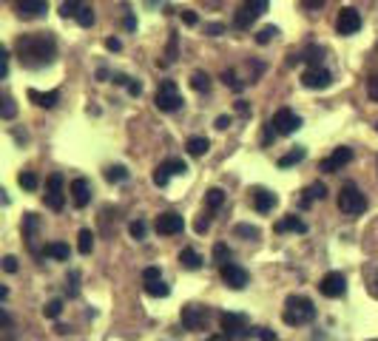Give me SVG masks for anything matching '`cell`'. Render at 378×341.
Wrapping results in <instances>:
<instances>
[{"instance_id":"cell-56","label":"cell","mask_w":378,"mask_h":341,"mask_svg":"<svg viewBox=\"0 0 378 341\" xmlns=\"http://www.w3.org/2000/svg\"><path fill=\"white\" fill-rule=\"evenodd\" d=\"M114 83H117V86H128L131 77H125V74H114Z\"/></svg>"},{"instance_id":"cell-36","label":"cell","mask_w":378,"mask_h":341,"mask_svg":"<svg viewBox=\"0 0 378 341\" xmlns=\"http://www.w3.org/2000/svg\"><path fill=\"white\" fill-rule=\"evenodd\" d=\"M276 34H279L276 26H264V29H259V34H256V43H259V46H268Z\"/></svg>"},{"instance_id":"cell-30","label":"cell","mask_w":378,"mask_h":341,"mask_svg":"<svg viewBox=\"0 0 378 341\" xmlns=\"http://www.w3.org/2000/svg\"><path fill=\"white\" fill-rule=\"evenodd\" d=\"M191 88H194V91H199V94H202V91L207 94V91H211V77H207L205 71H194V77H191Z\"/></svg>"},{"instance_id":"cell-25","label":"cell","mask_w":378,"mask_h":341,"mask_svg":"<svg viewBox=\"0 0 378 341\" xmlns=\"http://www.w3.org/2000/svg\"><path fill=\"white\" fill-rule=\"evenodd\" d=\"M185 148H188V154H191V157H205L207 148H211V142H207V137H191L185 142Z\"/></svg>"},{"instance_id":"cell-31","label":"cell","mask_w":378,"mask_h":341,"mask_svg":"<svg viewBox=\"0 0 378 341\" xmlns=\"http://www.w3.org/2000/svg\"><path fill=\"white\" fill-rule=\"evenodd\" d=\"M231 256H234V253H231V248H228L225 242H216V244H214V262L219 264V268H222V264H228Z\"/></svg>"},{"instance_id":"cell-50","label":"cell","mask_w":378,"mask_h":341,"mask_svg":"<svg viewBox=\"0 0 378 341\" xmlns=\"http://www.w3.org/2000/svg\"><path fill=\"white\" fill-rule=\"evenodd\" d=\"M182 23H185V26H197V23H199V17H197V12H191V9H185V12H182Z\"/></svg>"},{"instance_id":"cell-26","label":"cell","mask_w":378,"mask_h":341,"mask_svg":"<svg viewBox=\"0 0 378 341\" xmlns=\"http://www.w3.org/2000/svg\"><path fill=\"white\" fill-rule=\"evenodd\" d=\"M83 6H86V0H63V6H60V14L66 17H71V21H77V14L83 12Z\"/></svg>"},{"instance_id":"cell-21","label":"cell","mask_w":378,"mask_h":341,"mask_svg":"<svg viewBox=\"0 0 378 341\" xmlns=\"http://www.w3.org/2000/svg\"><path fill=\"white\" fill-rule=\"evenodd\" d=\"M23 236H26V244L32 253H40L37 251V216L34 214H26L23 216Z\"/></svg>"},{"instance_id":"cell-1","label":"cell","mask_w":378,"mask_h":341,"mask_svg":"<svg viewBox=\"0 0 378 341\" xmlns=\"http://www.w3.org/2000/svg\"><path fill=\"white\" fill-rule=\"evenodd\" d=\"M14 54L26 68H43L58 57V40L51 34H21L14 40Z\"/></svg>"},{"instance_id":"cell-19","label":"cell","mask_w":378,"mask_h":341,"mask_svg":"<svg viewBox=\"0 0 378 341\" xmlns=\"http://www.w3.org/2000/svg\"><path fill=\"white\" fill-rule=\"evenodd\" d=\"M29 100L40 108H54L60 103V91H37V88H29Z\"/></svg>"},{"instance_id":"cell-5","label":"cell","mask_w":378,"mask_h":341,"mask_svg":"<svg viewBox=\"0 0 378 341\" xmlns=\"http://www.w3.org/2000/svg\"><path fill=\"white\" fill-rule=\"evenodd\" d=\"M182 94L177 91V83L174 80H162L160 88H157V97H154V105L165 114H171V111H179L182 108Z\"/></svg>"},{"instance_id":"cell-11","label":"cell","mask_w":378,"mask_h":341,"mask_svg":"<svg viewBox=\"0 0 378 341\" xmlns=\"http://www.w3.org/2000/svg\"><path fill=\"white\" fill-rule=\"evenodd\" d=\"M358 29H362V14H358V9H353V6H344L342 12H338V17H336V31L350 37Z\"/></svg>"},{"instance_id":"cell-33","label":"cell","mask_w":378,"mask_h":341,"mask_svg":"<svg viewBox=\"0 0 378 341\" xmlns=\"http://www.w3.org/2000/svg\"><path fill=\"white\" fill-rule=\"evenodd\" d=\"M105 179L108 182H125L128 179V168L125 165H111V168H105Z\"/></svg>"},{"instance_id":"cell-20","label":"cell","mask_w":378,"mask_h":341,"mask_svg":"<svg viewBox=\"0 0 378 341\" xmlns=\"http://www.w3.org/2000/svg\"><path fill=\"white\" fill-rule=\"evenodd\" d=\"M276 233H288V231H296V233H305L307 231V225L301 222L296 214H288V216H281L279 222H276V227H273Z\"/></svg>"},{"instance_id":"cell-35","label":"cell","mask_w":378,"mask_h":341,"mask_svg":"<svg viewBox=\"0 0 378 341\" xmlns=\"http://www.w3.org/2000/svg\"><path fill=\"white\" fill-rule=\"evenodd\" d=\"M128 233H131V236H134L137 242H142V239H145V233H148V225H145L142 219H134V222H131V225H128Z\"/></svg>"},{"instance_id":"cell-32","label":"cell","mask_w":378,"mask_h":341,"mask_svg":"<svg viewBox=\"0 0 378 341\" xmlns=\"http://www.w3.org/2000/svg\"><path fill=\"white\" fill-rule=\"evenodd\" d=\"M205 202L211 211H219V207L225 205V191H219V188H211V191L205 194Z\"/></svg>"},{"instance_id":"cell-46","label":"cell","mask_w":378,"mask_h":341,"mask_svg":"<svg viewBox=\"0 0 378 341\" xmlns=\"http://www.w3.org/2000/svg\"><path fill=\"white\" fill-rule=\"evenodd\" d=\"M0 114H3V120H12L14 114H17V105H14L12 97H3V111H0Z\"/></svg>"},{"instance_id":"cell-52","label":"cell","mask_w":378,"mask_h":341,"mask_svg":"<svg viewBox=\"0 0 378 341\" xmlns=\"http://www.w3.org/2000/svg\"><path fill=\"white\" fill-rule=\"evenodd\" d=\"M3 270L6 273H17V259L14 256H3Z\"/></svg>"},{"instance_id":"cell-9","label":"cell","mask_w":378,"mask_h":341,"mask_svg":"<svg viewBox=\"0 0 378 341\" xmlns=\"http://www.w3.org/2000/svg\"><path fill=\"white\" fill-rule=\"evenodd\" d=\"M318 293L327 296V299H342L347 293V279H344V273H338V270L327 273L325 279L318 281Z\"/></svg>"},{"instance_id":"cell-12","label":"cell","mask_w":378,"mask_h":341,"mask_svg":"<svg viewBox=\"0 0 378 341\" xmlns=\"http://www.w3.org/2000/svg\"><path fill=\"white\" fill-rule=\"evenodd\" d=\"M301 83H305V88L325 91L333 83V74L327 68H321V66H310V68H305V74H301Z\"/></svg>"},{"instance_id":"cell-13","label":"cell","mask_w":378,"mask_h":341,"mask_svg":"<svg viewBox=\"0 0 378 341\" xmlns=\"http://www.w3.org/2000/svg\"><path fill=\"white\" fill-rule=\"evenodd\" d=\"M185 231V219L174 211H168V214H160L157 216V233L160 236H177Z\"/></svg>"},{"instance_id":"cell-55","label":"cell","mask_w":378,"mask_h":341,"mask_svg":"<svg viewBox=\"0 0 378 341\" xmlns=\"http://www.w3.org/2000/svg\"><path fill=\"white\" fill-rule=\"evenodd\" d=\"M205 31L216 37V34H222V31H225V26H222V23H207V26H205Z\"/></svg>"},{"instance_id":"cell-45","label":"cell","mask_w":378,"mask_h":341,"mask_svg":"<svg viewBox=\"0 0 378 341\" xmlns=\"http://www.w3.org/2000/svg\"><path fill=\"white\" fill-rule=\"evenodd\" d=\"M157 279H162V270H160V268H154V264L142 270V284H148V281H157Z\"/></svg>"},{"instance_id":"cell-51","label":"cell","mask_w":378,"mask_h":341,"mask_svg":"<svg viewBox=\"0 0 378 341\" xmlns=\"http://www.w3.org/2000/svg\"><path fill=\"white\" fill-rule=\"evenodd\" d=\"M125 88H128V94H131V97H140V94H142V83H140V80H131Z\"/></svg>"},{"instance_id":"cell-49","label":"cell","mask_w":378,"mask_h":341,"mask_svg":"<svg viewBox=\"0 0 378 341\" xmlns=\"http://www.w3.org/2000/svg\"><path fill=\"white\" fill-rule=\"evenodd\" d=\"M253 336H256V338H262V341H276V333H273V330H268V327H256V330H253Z\"/></svg>"},{"instance_id":"cell-4","label":"cell","mask_w":378,"mask_h":341,"mask_svg":"<svg viewBox=\"0 0 378 341\" xmlns=\"http://www.w3.org/2000/svg\"><path fill=\"white\" fill-rule=\"evenodd\" d=\"M219 325H222V336L228 341H244V338L253 336V330L248 327V318L242 313H222Z\"/></svg>"},{"instance_id":"cell-34","label":"cell","mask_w":378,"mask_h":341,"mask_svg":"<svg viewBox=\"0 0 378 341\" xmlns=\"http://www.w3.org/2000/svg\"><path fill=\"white\" fill-rule=\"evenodd\" d=\"M171 177H174V174H171V170H168V165H165V162H160V165L154 168V185H157V188H165Z\"/></svg>"},{"instance_id":"cell-16","label":"cell","mask_w":378,"mask_h":341,"mask_svg":"<svg viewBox=\"0 0 378 341\" xmlns=\"http://www.w3.org/2000/svg\"><path fill=\"white\" fill-rule=\"evenodd\" d=\"M68 194H71L74 207H86V205L91 202V185H88V179H86V177H77V179L71 182Z\"/></svg>"},{"instance_id":"cell-42","label":"cell","mask_w":378,"mask_h":341,"mask_svg":"<svg viewBox=\"0 0 378 341\" xmlns=\"http://www.w3.org/2000/svg\"><path fill=\"white\" fill-rule=\"evenodd\" d=\"M17 182H21V188H26V191H37V177L32 170H23V174L17 177Z\"/></svg>"},{"instance_id":"cell-6","label":"cell","mask_w":378,"mask_h":341,"mask_svg":"<svg viewBox=\"0 0 378 341\" xmlns=\"http://www.w3.org/2000/svg\"><path fill=\"white\" fill-rule=\"evenodd\" d=\"M264 12H268V0H244L242 9L234 17V26L236 29H248L253 21H259Z\"/></svg>"},{"instance_id":"cell-40","label":"cell","mask_w":378,"mask_h":341,"mask_svg":"<svg viewBox=\"0 0 378 341\" xmlns=\"http://www.w3.org/2000/svg\"><path fill=\"white\" fill-rule=\"evenodd\" d=\"M77 23H80L83 29H91V26H94V9H91L88 3H86V6H83V12L77 14Z\"/></svg>"},{"instance_id":"cell-23","label":"cell","mask_w":378,"mask_h":341,"mask_svg":"<svg viewBox=\"0 0 378 341\" xmlns=\"http://www.w3.org/2000/svg\"><path fill=\"white\" fill-rule=\"evenodd\" d=\"M179 264H182L185 270H199L202 268V256L194 248H182L179 251Z\"/></svg>"},{"instance_id":"cell-18","label":"cell","mask_w":378,"mask_h":341,"mask_svg":"<svg viewBox=\"0 0 378 341\" xmlns=\"http://www.w3.org/2000/svg\"><path fill=\"white\" fill-rule=\"evenodd\" d=\"M251 199H253V207L259 214H270L276 207V202H279V197L270 194V191H264V188H256V191L251 194Z\"/></svg>"},{"instance_id":"cell-17","label":"cell","mask_w":378,"mask_h":341,"mask_svg":"<svg viewBox=\"0 0 378 341\" xmlns=\"http://www.w3.org/2000/svg\"><path fill=\"white\" fill-rule=\"evenodd\" d=\"M46 9H49L46 0H17V14H21L23 21H34V17H40Z\"/></svg>"},{"instance_id":"cell-41","label":"cell","mask_w":378,"mask_h":341,"mask_svg":"<svg viewBox=\"0 0 378 341\" xmlns=\"http://www.w3.org/2000/svg\"><path fill=\"white\" fill-rule=\"evenodd\" d=\"M77 281H80V273L77 270H71L68 273V279H66V293H68V299H74V296H77Z\"/></svg>"},{"instance_id":"cell-38","label":"cell","mask_w":378,"mask_h":341,"mask_svg":"<svg viewBox=\"0 0 378 341\" xmlns=\"http://www.w3.org/2000/svg\"><path fill=\"white\" fill-rule=\"evenodd\" d=\"M60 313H63V301H60V299H51L49 305L43 307V316H46V318H58Z\"/></svg>"},{"instance_id":"cell-53","label":"cell","mask_w":378,"mask_h":341,"mask_svg":"<svg viewBox=\"0 0 378 341\" xmlns=\"http://www.w3.org/2000/svg\"><path fill=\"white\" fill-rule=\"evenodd\" d=\"M168 60H177V34H171V43H168Z\"/></svg>"},{"instance_id":"cell-29","label":"cell","mask_w":378,"mask_h":341,"mask_svg":"<svg viewBox=\"0 0 378 341\" xmlns=\"http://www.w3.org/2000/svg\"><path fill=\"white\" fill-rule=\"evenodd\" d=\"M145 293L154 296V299H165L168 293H171V288H168L162 279H157V281H148V284H145Z\"/></svg>"},{"instance_id":"cell-61","label":"cell","mask_w":378,"mask_h":341,"mask_svg":"<svg viewBox=\"0 0 378 341\" xmlns=\"http://www.w3.org/2000/svg\"><path fill=\"white\" fill-rule=\"evenodd\" d=\"M148 6H157V0H148Z\"/></svg>"},{"instance_id":"cell-2","label":"cell","mask_w":378,"mask_h":341,"mask_svg":"<svg viewBox=\"0 0 378 341\" xmlns=\"http://www.w3.org/2000/svg\"><path fill=\"white\" fill-rule=\"evenodd\" d=\"M313 316H316V307H313V301L307 296H288L285 313H281L285 325L301 327V325H307V321H313Z\"/></svg>"},{"instance_id":"cell-57","label":"cell","mask_w":378,"mask_h":341,"mask_svg":"<svg viewBox=\"0 0 378 341\" xmlns=\"http://www.w3.org/2000/svg\"><path fill=\"white\" fill-rule=\"evenodd\" d=\"M228 125H231V117H219V120H216V128H219V131H225Z\"/></svg>"},{"instance_id":"cell-7","label":"cell","mask_w":378,"mask_h":341,"mask_svg":"<svg viewBox=\"0 0 378 341\" xmlns=\"http://www.w3.org/2000/svg\"><path fill=\"white\" fill-rule=\"evenodd\" d=\"M49 211H63L66 205V194H63V177L60 174H51L46 182V197H43Z\"/></svg>"},{"instance_id":"cell-60","label":"cell","mask_w":378,"mask_h":341,"mask_svg":"<svg viewBox=\"0 0 378 341\" xmlns=\"http://www.w3.org/2000/svg\"><path fill=\"white\" fill-rule=\"evenodd\" d=\"M205 341H228V338H225V336H207Z\"/></svg>"},{"instance_id":"cell-62","label":"cell","mask_w":378,"mask_h":341,"mask_svg":"<svg viewBox=\"0 0 378 341\" xmlns=\"http://www.w3.org/2000/svg\"><path fill=\"white\" fill-rule=\"evenodd\" d=\"M375 131H378V123H375Z\"/></svg>"},{"instance_id":"cell-8","label":"cell","mask_w":378,"mask_h":341,"mask_svg":"<svg viewBox=\"0 0 378 341\" xmlns=\"http://www.w3.org/2000/svg\"><path fill=\"white\" fill-rule=\"evenodd\" d=\"M219 276L225 281V288H231V290H242V288H248V270L242 268V264H222L219 268Z\"/></svg>"},{"instance_id":"cell-47","label":"cell","mask_w":378,"mask_h":341,"mask_svg":"<svg viewBox=\"0 0 378 341\" xmlns=\"http://www.w3.org/2000/svg\"><path fill=\"white\" fill-rule=\"evenodd\" d=\"M207 227H211V216H207V214H202V216L197 219V225H194V231L202 236V233H207Z\"/></svg>"},{"instance_id":"cell-48","label":"cell","mask_w":378,"mask_h":341,"mask_svg":"<svg viewBox=\"0 0 378 341\" xmlns=\"http://www.w3.org/2000/svg\"><path fill=\"white\" fill-rule=\"evenodd\" d=\"M367 91H370V100H378V74H370Z\"/></svg>"},{"instance_id":"cell-22","label":"cell","mask_w":378,"mask_h":341,"mask_svg":"<svg viewBox=\"0 0 378 341\" xmlns=\"http://www.w3.org/2000/svg\"><path fill=\"white\" fill-rule=\"evenodd\" d=\"M325 197H327V185H325V182H313L307 191H305V197H301V207H310L316 199L321 202Z\"/></svg>"},{"instance_id":"cell-10","label":"cell","mask_w":378,"mask_h":341,"mask_svg":"<svg viewBox=\"0 0 378 341\" xmlns=\"http://www.w3.org/2000/svg\"><path fill=\"white\" fill-rule=\"evenodd\" d=\"M273 128H276V134H281V137H288V134H293V131H299L301 128V117L299 114H293L290 108H279L276 114H273Z\"/></svg>"},{"instance_id":"cell-28","label":"cell","mask_w":378,"mask_h":341,"mask_svg":"<svg viewBox=\"0 0 378 341\" xmlns=\"http://www.w3.org/2000/svg\"><path fill=\"white\" fill-rule=\"evenodd\" d=\"M77 251H80L83 256H88V253L94 251V233L88 231V227H83L80 236H77Z\"/></svg>"},{"instance_id":"cell-44","label":"cell","mask_w":378,"mask_h":341,"mask_svg":"<svg viewBox=\"0 0 378 341\" xmlns=\"http://www.w3.org/2000/svg\"><path fill=\"white\" fill-rule=\"evenodd\" d=\"M165 165H168V170H171V174H185V170H188V162L185 160H165Z\"/></svg>"},{"instance_id":"cell-37","label":"cell","mask_w":378,"mask_h":341,"mask_svg":"<svg viewBox=\"0 0 378 341\" xmlns=\"http://www.w3.org/2000/svg\"><path fill=\"white\" fill-rule=\"evenodd\" d=\"M222 83L231 86L234 91H242V88H244V83L236 80V71H234V68H225V71H222Z\"/></svg>"},{"instance_id":"cell-43","label":"cell","mask_w":378,"mask_h":341,"mask_svg":"<svg viewBox=\"0 0 378 341\" xmlns=\"http://www.w3.org/2000/svg\"><path fill=\"white\" fill-rule=\"evenodd\" d=\"M321 54H325V51H321V49H316V46H310L305 54H301V60H307L310 66H318V63H321Z\"/></svg>"},{"instance_id":"cell-54","label":"cell","mask_w":378,"mask_h":341,"mask_svg":"<svg viewBox=\"0 0 378 341\" xmlns=\"http://www.w3.org/2000/svg\"><path fill=\"white\" fill-rule=\"evenodd\" d=\"M105 49H108V51H120V49H123V43L117 40V37H108V40H105Z\"/></svg>"},{"instance_id":"cell-27","label":"cell","mask_w":378,"mask_h":341,"mask_svg":"<svg viewBox=\"0 0 378 341\" xmlns=\"http://www.w3.org/2000/svg\"><path fill=\"white\" fill-rule=\"evenodd\" d=\"M305 157H307V151L305 148H293L290 154H285L279 160V168H290V165H299V162H305Z\"/></svg>"},{"instance_id":"cell-3","label":"cell","mask_w":378,"mask_h":341,"mask_svg":"<svg viewBox=\"0 0 378 341\" xmlns=\"http://www.w3.org/2000/svg\"><path fill=\"white\" fill-rule=\"evenodd\" d=\"M338 211L347 214V216H358V214L367 211V197L355 182L342 185V191H338Z\"/></svg>"},{"instance_id":"cell-15","label":"cell","mask_w":378,"mask_h":341,"mask_svg":"<svg viewBox=\"0 0 378 341\" xmlns=\"http://www.w3.org/2000/svg\"><path fill=\"white\" fill-rule=\"evenodd\" d=\"M353 160V148H347V145H342V148H336L333 154L327 157V160H321V170H325V174H336V170H342L347 162Z\"/></svg>"},{"instance_id":"cell-24","label":"cell","mask_w":378,"mask_h":341,"mask_svg":"<svg viewBox=\"0 0 378 341\" xmlns=\"http://www.w3.org/2000/svg\"><path fill=\"white\" fill-rule=\"evenodd\" d=\"M43 256L58 259V262H68L71 251H68V244H66V242H51V244H46V248H43Z\"/></svg>"},{"instance_id":"cell-39","label":"cell","mask_w":378,"mask_h":341,"mask_svg":"<svg viewBox=\"0 0 378 341\" xmlns=\"http://www.w3.org/2000/svg\"><path fill=\"white\" fill-rule=\"evenodd\" d=\"M234 233L236 236H244V239H259V227H253V225H236Z\"/></svg>"},{"instance_id":"cell-58","label":"cell","mask_w":378,"mask_h":341,"mask_svg":"<svg viewBox=\"0 0 378 341\" xmlns=\"http://www.w3.org/2000/svg\"><path fill=\"white\" fill-rule=\"evenodd\" d=\"M134 26H137V21H134V17L128 14V17H125V29H134Z\"/></svg>"},{"instance_id":"cell-14","label":"cell","mask_w":378,"mask_h":341,"mask_svg":"<svg viewBox=\"0 0 378 341\" xmlns=\"http://www.w3.org/2000/svg\"><path fill=\"white\" fill-rule=\"evenodd\" d=\"M179 318H182V327H185V330H202V327H205V321H207V307L185 305Z\"/></svg>"},{"instance_id":"cell-59","label":"cell","mask_w":378,"mask_h":341,"mask_svg":"<svg viewBox=\"0 0 378 341\" xmlns=\"http://www.w3.org/2000/svg\"><path fill=\"white\" fill-rule=\"evenodd\" d=\"M236 111H239V114H248V103H242V100H239V105H236Z\"/></svg>"}]
</instances>
